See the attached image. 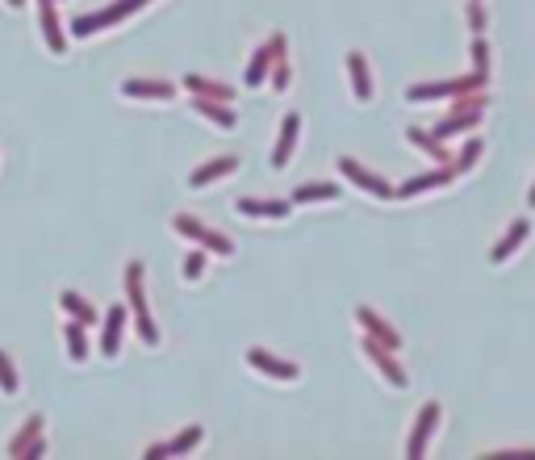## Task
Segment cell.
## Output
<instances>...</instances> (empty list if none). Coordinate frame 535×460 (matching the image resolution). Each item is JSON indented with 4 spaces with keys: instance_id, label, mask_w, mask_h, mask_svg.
<instances>
[{
    "instance_id": "obj_9",
    "label": "cell",
    "mask_w": 535,
    "mask_h": 460,
    "mask_svg": "<svg viewBox=\"0 0 535 460\" xmlns=\"http://www.w3.org/2000/svg\"><path fill=\"white\" fill-rule=\"evenodd\" d=\"M247 365L260 368V373H268V377H276V381H297V377H302V368L293 365V360H280V356L263 352V348H251V352H247Z\"/></svg>"
},
{
    "instance_id": "obj_27",
    "label": "cell",
    "mask_w": 535,
    "mask_h": 460,
    "mask_svg": "<svg viewBox=\"0 0 535 460\" xmlns=\"http://www.w3.org/2000/svg\"><path fill=\"white\" fill-rule=\"evenodd\" d=\"M201 439H206V431H201V427H189V431H180L176 439H172V444H164V448H167V456H189V452L201 444Z\"/></svg>"
},
{
    "instance_id": "obj_25",
    "label": "cell",
    "mask_w": 535,
    "mask_h": 460,
    "mask_svg": "<svg viewBox=\"0 0 535 460\" xmlns=\"http://www.w3.org/2000/svg\"><path fill=\"white\" fill-rule=\"evenodd\" d=\"M59 306H63V310L71 314V318H76V323H96V310H93V301H84L80 293H63V298H59Z\"/></svg>"
},
{
    "instance_id": "obj_14",
    "label": "cell",
    "mask_w": 535,
    "mask_h": 460,
    "mask_svg": "<svg viewBox=\"0 0 535 460\" xmlns=\"http://www.w3.org/2000/svg\"><path fill=\"white\" fill-rule=\"evenodd\" d=\"M297 135H302V113H285V126L276 135V151H272V168H285L293 160V147H297Z\"/></svg>"
},
{
    "instance_id": "obj_38",
    "label": "cell",
    "mask_w": 535,
    "mask_h": 460,
    "mask_svg": "<svg viewBox=\"0 0 535 460\" xmlns=\"http://www.w3.org/2000/svg\"><path fill=\"white\" fill-rule=\"evenodd\" d=\"M9 4H21V0H9Z\"/></svg>"
},
{
    "instance_id": "obj_29",
    "label": "cell",
    "mask_w": 535,
    "mask_h": 460,
    "mask_svg": "<svg viewBox=\"0 0 535 460\" xmlns=\"http://www.w3.org/2000/svg\"><path fill=\"white\" fill-rule=\"evenodd\" d=\"M268 76H272V88H276V93H285V88H288V80H293V71H288V63H285V59H276V63H272V71H268Z\"/></svg>"
},
{
    "instance_id": "obj_21",
    "label": "cell",
    "mask_w": 535,
    "mask_h": 460,
    "mask_svg": "<svg viewBox=\"0 0 535 460\" xmlns=\"http://www.w3.org/2000/svg\"><path fill=\"white\" fill-rule=\"evenodd\" d=\"M288 209H293L288 201H255V197L239 201V214L243 218H288Z\"/></svg>"
},
{
    "instance_id": "obj_10",
    "label": "cell",
    "mask_w": 535,
    "mask_h": 460,
    "mask_svg": "<svg viewBox=\"0 0 535 460\" xmlns=\"http://www.w3.org/2000/svg\"><path fill=\"white\" fill-rule=\"evenodd\" d=\"M356 323L364 326V335H372L377 343H385L389 352H398V348H401V335H398V331H393L389 323H385L377 310H369V306H360V310H356Z\"/></svg>"
},
{
    "instance_id": "obj_31",
    "label": "cell",
    "mask_w": 535,
    "mask_h": 460,
    "mask_svg": "<svg viewBox=\"0 0 535 460\" xmlns=\"http://www.w3.org/2000/svg\"><path fill=\"white\" fill-rule=\"evenodd\" d=\"M477 155H481V143L473 138V143H468V147L460 151V160H452V168H456V172H468V168L477 163Z\"/></svg>"
},
{
    "instance_id": "obj_36",
    "label": "cell",
    "mask_w": 535,
    "mask_h": 460,
    "mask_svg": "<svg viewBox=\"0 0 535 460\" xmlns=\"http://www.w3.org/2000/svg\"><path fill=\"white\" fill-rule=\"evenodd\" d=\"M142 456H147V460H164V456H167V448H164V444H151L147 452H142Z\"/></svg>"
},
{
    "instance_id": "obj_12",
    "label": "cell",
    "mask_w": 535,
    "mask_h": 460,
    "mask_svg": "<svg viewBox=\"0 0 535 460\" xmlns=\"http://www.w3.org/2000/svg\"><path fill=\"white\" fill-rule=\"evenodd\" d=\"M406 143L418 147V151H426V155L440 163V168H452V151H448V143H443L435 130H418V126H410V130H406Z\"/></svg>"
},
{
    "instance_id": "obj_8",
    "label": "cell",
    "mask_w": 535,
    "mask_h": 460,
    "mask_svg": "<svg viewBox=\"0 0 535 460\" xmlns=\"http://www.w3.org/2000/svg\"><path fill=\"white\" fill-rule=\"evenodd\" d=\"M339 172H344L352 185H360V189L369 193V197H381V201H385V197H393V185H385L381 177H372L369 168H360L352 155H344V160H339Z\"/></svg>"
},
{
    "instance_id": "obj_24",
    "label": "cell",
    "mask_w": 535,
    "mask_h": 460,
    "mask_svg": "<svg viewBox=\"0 0 535 460\" xmlns=\"http://www.w3.org/2000/svg\"><path fill=\"white\" fill-rule=\"evenodd\" d=\"M339 197V185H302L293 193V205H310V201H335Z\"/></svg>"
},
{
    "instance_id": "obj_16",
    "label": "cell",
    "mask_w": 535,
    "mask_h": 460,
    "mask_svg": "<svg viewBox=\"0 0 535 460\" xmlns=\"http://www.w3.org/2000/svg\"><path fill=\"white\" fill-rule=\"evenodd\" d=\"M527 234H531V222H527V218H519V222H515V226H510L507 234H502V239L494 243L490 259H494V264H507V259L515 256V251H519L523 243H527Z\"/></svg>"
},
{
    "instance_id": "obj_35",
    "label": "cell",
    "mask_w": 535,
    "mask_h": 460,
    "mask_svg": "<svg viewBox=\"0 0 535 460\" xmlns=\"http://www.w3.org/2000/svg\"><path fill=\"white\" fill-rule=\"evenodd\" d=\"M38 456H46V439H42V435H38V439H34V444H29L17 460H38Z\"/></svg>"
},
{
    "instance_id": "obj_4",
    "label": "cell",
    "mask_w": 535,
    "mask_h": 460,
    "mask_svg": "<svg viewBox=\"0 0 535 460\" xmlns=\"http://www.w3.org/2000/svg\"><path fill=\"white\" fill-rule=\"evenodd\" d=\"M172 230L176 234H184V239H192V243H201V247H214L218 256H231L234 243L226 239V234H218V230H209L201 218H192V214H176L172 218Z\"/></svg>"
},
{
    "instance_id": "obj_1",
    "label": "cell",
    "mask_w": 535,
    "mask_h": 460,
    "mask_svg": "<svg viewBox=\"0 0 535 460\" xmlns=\"http://www.w3.org/2000/svg\"><path fill=\"white\" fill-rule=\"evenodd\" d=\"M126 301H130V318L138 323V339L155 348L159 343V326L151 323V306H147V272L142 264H130L126 268Z\"/></svg>"
},
{
    "instance_id": "obj_7",
    "label": "cell",
    "mask_w": 535,
    "mask_h": 460,
    "mask_svg": "<svg viewBox=\"0 0 535 460\" xmlns=\"http://www.w3.org/2000/svg\"><path fill=\"white\" fill-rule=\"evenodd\" d=\"M360 348H364V356H369L372 365H377V373H381V377L389 381L393 390H406V368L393 360V352H389L385 343H377L372 335H364V343H360Z\"/></svg>"
},
{
    "instance_id": "obj_18",
    "label": "cell",
    "mask_w": 535,
    "mask_h": 460,
    "mask_svg": "<svg viewBox=\"0 0 535 460\" xmlns=\"http://www.w3.org/2000/svg\"><path fill=\"white\" fill-rule=\"evenodd\" d=\"M234 168H239V160H234V155H222V160H209V163H201V168L192 172V177H189V185H192V189H206V185H214V180L231 177Z\"/></svg>"
},
{
    "instance_id": "obj_6",
    "label": "cell",
    "mask_w": 535,
    "mask_h": 460,
    "mask_svg": "<svg viewBox=\"0 0 535 460\" xmlns=\"http://www.w3.org/2000/svg\"><path fill=\"white\" fill-rule=\"evenodd\" d=\"M276 59H285V34H272V38L263 42L260 51L251 54V63H247V76L243 80L251 84V88H260L263 80H268V71H272Z\"/></svg>"
},
{
    "instance_id": "obj_15",
    "label": "cell",
    "mask_w": 535,
    "mask_h": 460,
    "mask_svg": "<svg viewBox=\"0 0 535 460\" xmlns=\"http://www.w3.org/2000/svg\"><path fill=\"white\" fill-rule=\"evenodd\" d=\"M38 17H42V38H46L51 54H63L68 51V38H63V26H59L55 0H38Z\"/></svg>"
},
{
    "instance_id": "obj_20",
    "label": "cell",
    "mask_w": 535,
    "mask_h": 460,
    "mask_svg": "<svg viewBox=\"0 0 535 460\" xmlns=\"http://www.w3.org/2000/svg\"><path fill=\"white\" fill-rule=\"evenodd\" d=\"M184 88H189L192 96H206V101H226V105L234 101V88L214 84V80H206V76H184Z\"/></svg>"
},
{
    "instance_id": "obj_26",
    "label": "cell",
    "mask_w": 535,
    "mask_h": 460,
    "mask_svg": "<svg viewBox=\"0 0 535 460\" xmlns=\"http://www.w3.org/2000/svg\"><path fill=\"white\" fill-rule=\"evenodd\" d=\"M63 339H68V360H71V365H84V356H88V339H84V323H71L68 331H63Z\"/></svg>"
},
{
    "instance_id": "obj_37",
    "label": "cell",
    "mask_w": 535,
    "mask_h": 460,
    "mask_svg": "<svg viewBox=\"0 0 535 460\" xmlns=\"http://www.w3.org/2000/svg\"><path fill=\"white\" fill-rule=\"evenodd\" d=\"M527 201H531V209H535V189H531V197H527Z\"/></svg>"
},
{
    "instance_id": "obj_19",
    "label": "cell",
    "mask_w": 535,
    "mask_h": 460,
    "mask_svg": "<svg viewBox=\"0 0 535 460\" xmlns=\"http://www.w3.org/2000/svg\"><path fill=\"white\" fill-rule=\"evenodd\" d=\"M347 71H352V93H356V101H372V76H369V63H364L360 51L347 54Z\"/></svg>"
},
{
    "instance_id": "obj_17",
    "label": "cell",
    "mask_w": 535,
    "mask_h": 460,
    "mask_svg": "<svg viewBox=\"0 0 535 460\" xmlns=\"http://www.w3.org/2000/svg\"><path fill=\"white\" fill-rule=\"evenodd\" d=\"M122 93L134 96V101H172V96H176V84H167V80H126Z\"/></svg>"
},
{
    "instance_id": "obj_5",
    "label": "cell",
    "mask_w": 535,
    "mask_h": 460,
    "mask_svg": "<svg viewBox=\"0 0 535 460\" xmlns=\"http://www.w3.org/2000/svg\"><path fill=\"white\" fill-rule=\"evenodd\" d=\"M440 415H443L440 402H426V407L418 410V419H414V427H410V439H406V456L410 460L426 456V444H431V435L440 427Z\"/></svg>"
},
{
    "instance_id": "obj_34",
    "label": "cell",
    "mask_w": 535,
    "mask_h": 460,
    "mask_svg": "<svg viewBox=\"0 0 535 460\" xmlns=\"http://www.w3.org/2000/svg\"><path fill=\"white\" fill-rule=\"evenodd\" d=\"M490 460H527L535 456V448H502V452H485Z\"/></svg>"
},
{
    "instance_id": "obj_3",
    "label": "cell",
    "mask_w": 535,
    "mask_h": 460,
    "mask_svg": "<svg viewBox=\"0 0 535 460\" xmlns=\"http://www.w3.org/2000/svg\"><path fill=\"white\" fill-rule=\"evenodd\" d=\"M142 4H147V0H118V4L101 9V13L76 17V21H71V34H76V38H88V34H96V29H109V26H118V21H126V17L138 13Z\"/></svg>"
},
{
    "instance_id": "obj_23",
    "label": "cell",
    "mask_w": 535,
    "mask_h": 460,
    "mask_svg": "<svg viewBox=\"0 0 535 460\" xmlns=\"http://www.w3.org/2000/svg\"><path fill=\"white\" fill-rule=\"evenodd\" d=\"M38 435H42V415H29V419H26V427H21V431H17L13 435V439H9V456H21V452H26V448L29 444H34V439H38Z\"/></svg>"
},
{
    "instance_id": "obj_22",
    "label": "cell",
    "mask_w": 535,
    "mask_h": 460,
    "mask_svg": "<svg viewBox=\"0 0 535 460\" xmlns=\"http://www.w3.org/2000/svg\"><path fill=\"white\" fill-rule=\"evenodd\" d=\"M192 109H197V113H206L209 122H218L222 130H234V113H231V105H226V101H206V96H197V101H192Z\"/></svg>"
},
{
    "instance_id": "obj_32",
    "label": "cell",
    "mask_w": 535,
    "mask_h": 460,
    "mask_svg": "<svg viewBox=\"0 0 535 460\" xmlns=\"http://www.w3.org/2000/svg\"><path fill=\"white\" fill-rule=\"evenodd\" d=\"M201 272H206V256H201V251H189V256H184V281H197Z\"/></svg>"
},
{
    "instance_id": "obj_13",
    "label": "cell",
    "mask_w": 535,
    "mask_h": 460,
    "mask_svg": "<svg viewBox=\"0 0 535 460\" xmlns=\"http://www.w3.org/2000/svg\"><path fill=\"white\" fill-rule=\"evenodd\" d=\"M456 168H435V172H423V177H410L406 185H398L393 189V197H418V193H431L440 189V185H452Z\"/></svg>"
},
{
    "instance_id": "obj_2",
    "label": "cell",
    "mask_w": 535,
    "mask_h": 460,
    "mask_svg": "<svg viewBox=\"0 0 535 460\" xmlns=\"http://www.w3.org/2000/svg\"><path fill=\"white\" fill-rule=\"evenodd\" d=\"M490 84V71H473L465 80H443V84H410L406 101H440V96H460V93H481Z\"/></svg>"
},
{
    "instance_id": "obj_28",
    "label": "cell",
    "mask_w": 535,
    "mask_h": 460,
    "mask_svg": "<svg viewBox=\"0 0 535 460\" xmlns=\"http://www.w3.org/2000/svg\"><path fill=\"white\" fill-rule=\"evenodd\" d=\"M17 390H21V385H17V368H13V360L0 352V393H9V398H13Z\"/></svg>"
},
{
    "instance_id": "obj_33",
    "label": "cell",
    "mask_w": 535,
    "mask_h": 460,
    "mask_svg": "<svg viewBox=\"0 0 535 460\" xmlns=\"http://www.w3.org/2000/svg\"><path fill=\"white\" fill-rule=\"evenodd\" d=\"M468 29H473V34H485V4H481V0L468 4Z\"/></svg>"
},
{
    "instance_id": "obj_30",
    "label": "cell",
    "mask_w": 535,
    "mask_h": 460,
    "mask_svg": "<svg viewBox=\"0 0 535 460\" xmlns=\"http://www.w3.org/2000/svg\"><path fill=\"white\" fill-rule=\"evenodd\" d=\"M473 71H490V46H485V38H473Z\"/></svg>"
},
{
    "instance_id": "obj_11",
    "label": "cell",
    "mask_w": 535,
    "mask_h": 460,
    "mask_svg": "<svg viewBox=\"0 0 535 460\" xmlns=\"http://www.w3.org/2000/svg\"><path fill=\"white\" fill-rule=\"evenodd\" d=\"M126 318L130 314L122 310V306H113V310H105V331H101V356H109V360H118V352H122V331H126Z\"/></svg>"
}]
</instances>
